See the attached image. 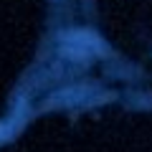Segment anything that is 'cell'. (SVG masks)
<instances>
[{
  "label": "cell",
  "instance_id": "7a4b0ae2",
  "mask_svg": "<svg viewBox=\"0 0 152 152\" xmlns=\"http://www.w3.org/2000/svg\"><path fill=\"white\" fill-rule=\"evenodd\" d=\"M86 94H89V89H86V86H74V89H69V91H64V94H56V96H53V102L74 104V102H79V99H84Z\"/></svg>",
  "mask_w": 152,
  "mask_h": 152
},
{
  "label": "cell",
  "instance_id": "3957f363",
  "mask_svg": "<svg viewBox=\"0 0 152 152\" xmlns=\"http://www.w3.org/2000/svg\"><path fill=\"white\" fill-rule=\"evenodd\" d=\"M61 56H66V58H71V61H86L89 51L81 48V46H74V43H64L61 46Z\"/></svg>",
  "mask_w": 152,
  "mask_h": 152
},
{
  "label": "cell",
  "instance_id": "6da1fadb",
  "mask_svg": "<svg viewBox=\"0 0 152 152\" xmlns=\"http://www.w3.org/2000/svg\"><path fill=\"white\" fill-rule=\"evenodd\" d=\"M64 43L81 46L86 51H104V41L91 31H69V33H64Z\"/></svg>",
  "mask_w": 152,
  "mask_h": 152
}]
</instances>
